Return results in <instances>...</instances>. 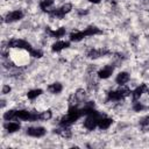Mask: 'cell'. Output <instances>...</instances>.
I'll return each mask as SVG.
<instances>
[{"mask_svg":"<svg viewBox=\"0 0 149 149\" xmlns=\"http://www.w3.org/2000/svg\"><path fill=\"white\" fill-rule=\"evenodd\" d=\"M51 116H52L51 111H45V112H42L41 114H38L40 120H49V119H51Z\"/></svg>","mask_w":149,"mask_h":149,"instance_id":"cell-22","label":"cell"},{"mask_svg":"<svg viewBox=\"0 0 149 149\" xmlns=\"http://www.w3.org/2000/svg\"><path fill=\"white\" fill-rule=\"evenodd\" d=\"M142 126H149V116H146V118H143L142 120H141V122H140Z\"/></svg>","mask_w":149,"mask_h":149,"instance_id":"cell-26","label":"cell"},{"mask_svg":"<svg viewBox=\"0 0 149 149\" xmlns=\"http://www.w3.org/2000/svg\"><path fill=\"white\" fill-rule=\"evenodd\" d=\"M78 13H79L80 15H83V14H87V10H84V12H83V10H78Z\"/></svg>","mask_w":149,"mask_h":149,"instance_id":"cell-29","label":"cell"},{"mask_svg":"<svg viewBox=\"0 0 149 149\" xmlns=\"http://www.w3.org/2000/svg\"><path fill=\"white\" fill-rule=\"evenodd\" d=\"M41 93H42V90L37 88V90H31V91H29V92L27 93V95H28L29 99H35V98H37Z\"/></svg>","mask_w":149,"mask_h":149,"instance_id":"cell-20","label":"cell"},{"mask_svg":"<svg viewBox=\"0 0 149 149\" xmlns=\"http://www.w3.org/2000/svg\"><path fill=\"white\" fill-rule=\"evenodd\" d=\"M69 45H70V43H69V42H65V41H58V42H56V43H54V44H52L51 50H52V51H55V52H58V51H61V50H63V49L68 48Z\"/></svg>","mask_w":149,"mask_h":149,"instance_id":"cell-7","label":"cell"},{"mask_svg":"<svg viewBox=\"0 0 149 149\" xmlns=\"http://www.w3.org/2000/svg\"><path fill=\"white\" fill-rule=\"evenodd\" d=\"M112 123H113V120L109 119V118H104L102 116V118H100L98 120V127L100 129H107Z\"/></svg>","mask_w":149,"mask_h":149,"instance_id":"cell-8","label":"cell"},{"mask_svg":"<svg viewBox=\"0 0 149 149\" xmlns=\"http://www.w3.org/2000/svg\"><path fill=\"white\" fill-rule=\"evenodd\" d=\"M84 34H85V36H92V35L101 34V30L95 26H90L84 30Z\"/></svg>","mask_w":149,"mask_h":149,"instance_id":"cell-11","label":"cell"},{"mask_svg":"<svg viewBox=\"0 0 149 149\" xmlns=\"http://www.w3.org/2000/svg\"><path fill=\"white\" fill-rule=\"evenodd\" d=\"M62 84H59V83H54V84H51V85H49L48 86V91L50 92V93H59L61 91H62Z\"/></svg>","mask_w":149,"mask_h":149,"instance_id":"cell-16","label":"cell"},{"mask_svg":"<svg viewBox=\"0 0 149 149\" xmlns=\"http://www.w3.org/2000/svg\"><path fill=\"white\" fill-rule=\"evenodd\" d=\"M23 16V13L21 10H14V12H10L7 16H6V21L7 22H14V21H19L21 20Z\"/></svg>","mask_w":149,"mask_h":149,"instance_id":"cell-5","label":"cell"},{"mask_svg":"<svg viewBox=\"0 0 149 149\" xmlns=\"http://www.w3.org/2000/svg\"><path fill=\"white\" fill-rule=\"evenodd\" d=\"M81 115H83L81 109H78V108L74 107V106H71V107L69 108L68 114L61 120V125H62V126H69V125L73 123L74 121H77Z\"/></svg>","mask_w":149,"mask_h":149,"instance_id":"cell-1","label":"cell"},{"mask_svg":"<svg viewBox=\"0 0 149 149\" xmlns=\"http://www.w3.org/2000/svg\"><path fill=\"white\" fill-rule=\"evenodd\" d=\"M54 0H40V7L43 9V10H47L48 7H50L52 5Z\"/></svg>","mask_w":149,"mask_h":149,"instance_id":"cell-21","label":"cell"},{"mask_svg":"<svg viewBox=\"0 0 149 149\" xmlns=\"http://www.w3.org/2000/svg\"><path fill=\"white\" fill-rule=\"evenodd\" d=\"M147 90H148L147 85H146V84H141L139 87H136V88L134 90V92H133V99H134V100H137Z\"/></svg>","mask_w":149,"mask_h":149,"instance_id":"cell-6","label":"cell"},{"mask_svg":"<svg viewBox=\"0 0 149 149\" xmlns=\"http://www.w3.org/2000/svg\"><path fill=\"white\" fill-rule=\"evenodd\" d=\"M10 92V87L8 86V85H5L3 87H2V93L3 94H7V93H9Z\"/></svg>","mask_w":149,"mask_h":149,"instance_id":"cell-27","label":"cell"},{"mask_svg":"<svg viewBox=\"0 0 149 149\" xmlns=\"http://www.w3.org/2000/svg\"><path fill=\"white\" fill-rule=\"evenodd\" d=\"M15 118H16V111H14V109H10V111H8L3 114V119L7 120V121H9L12 119H15Z\"/></svg>","mask_w":149,"mask_h":149,"instance_id":"cell-19","label":"cell"},{"mask_svg":"<svg viewBox=\"0 0 149 149\" xmlns=\"http://www.w3.org/2000/svg\"><path fill=\"white\" fill-rule=\"evenodd\" d=\"M84 37H85L84 31H74V33H71V35H70V40L72 42H78V41L83 40Z\"/></svg>","mask_w":149,"mask_h":149,"instance_id":"cell-15","label":"cell"},{"mask_svg":"<svg viewBox=\"0 0 149 149\" xmlns=\"http://www.w3.org/2000/svg\"><path fill=\"white\" fill-rule=\"evenodd\" d=\"M121 99H123L122 98V95L120 94V92L119 91H111L109 93H108V97H107V100H112V101H118V100H121Z\"/></svg>","mask_w":149,"mask_h":149,"instance_id":"cell-13","label":"cell"},{"mask_svg":"<svg viewBox=\"0 0 149 149\" xmlns=\"http://www.w3.org/2000/svg\"><path fill=\"white\" fill-rule=\"evenodd\" d=\"M27 134L33 137H42L45 134V129L43 127H30L27 129Z\"/></svg>","mask_w":149,"mask_h":149,"instance_id":"cell-4","label":"cell"},{"mask_svg":"<svg viewBox=\"0 0 149 149\" xmlns=\"http://www.w3.org/2000/svg\"><path fill=\"white\" fill-rule=\"evenodd\" d=\"M98 118L93 114H88V116L86 118V120L84 121V126L85 128H87L88 130H93L97 126H98Z\"/></svg>","mask_w":149,"mask_h":149,"instance_id":"cell-3","label":"cell"},{"mask_svg":"<svg viewBox=\"0 0 149 149\" xmlns=\"http://www.w3.org/2000/svg\"><path fill=\"white\" fill-rule=\"evenodd\" d=\"M5 128H6L9 133H14V132H16V130L20 129V125L16 123V122H8V123L5 125Z\"/></svg>","mask_w":149,"mask_h":149,"instance_id":"cell-17","label":"cell"},{"mask_svg":"<svg viewBox=\"0 0 149 149\" xmlns=\"http://www.w3.org/2000/svg\"><path fill=\"white\" fill-rule=\"evenodd\" d=\"M50 13V15L52 16V17H57V19H62L65 14H64V12L61 9V8H58V9H54V10H51V12H49Z\"/></svg>","mask_w":149,"mask_h":149,"instance_id":"cell-18","label":"cell"},{"mask_svg":"<svg viewBox=\"0 0 149 149\" xmlns=\"http://www.w3.org/2000/svg\"><path fill=\"white\" fill-rule=\"evenodd\" d=\"M133 108H134V111H135V112H140V111H142V109L144 108V106H143L142 104H140V102H135Z\"/></svg>","mask_w":149,"mask_h":149,"instance_id":"cell-25","label":"cell"},{"mask_svg":"<svg viewBox=\"0 0 149 149\" xmlns=\"http://www.w3.org/2000/svg\"><path fill=\"white\" fill-rule=\"evenodd\" d=\"M8 47H10V48H19V49H24V50H28L29 52L33 50L31 45H30L28 42H26V41H23V40H19V38H15V40H12L10 42H8Z\"/></svg>","mask_w":149,"mask_h":149,"instance_id":"cell-2","label":"cell"},{"mask_svg":"<svg viewBox=\"0 0 149 149\" xmlns=\"http://www.w3.org/2000/svg\"><path fill=\"white\" fill-rule=\"evenodd\" d=\"M47 31H48L52 37H62V36L65 35V29H64V28H58L57 30H50V29L48 28Z\"/></svg>","mask_w":149,"mask_h":149,"instance_id":"cell-14","label":"cell"},{"mask_svg":"<svg viewBox=\"0 0 149 149\" xmlns=\"http://www.w3.org/2000/svg\"><path fill=\"white\" fill-rule=\"evenodd\" d=\"M30 55L33 56V57H37V58H40V57H42V51L41 50H36V49H33L31 51H30Z\"/></svg>","mask_w":149,"mask_h":149,"instance_id":"cell-24","label":"cell"},{"mask_svg":"<svg viewBox=\"0 0 149 149\" xmlns=\"http://www.w3.org/2000/svg\"><path fill=\"white\" fill-rule=\"evenodd\" d=\"M90 2H93V3H99L101 0H88Z\"/></svg>","mask_w":149,"mask_h":149,"instance_id":"cell-28","label":"cell"},{"mask_svg":"<svg viewBox=\"0 0 149 149\" xmlns=\"http://www.w3.org/2000/svg\"><path fill=\"white\" fill-rule=\"evenodd\" d=\"M61 9L64 12V14H68V13L72 9V6H71V3H65V5H63V6L61 7Z\"/></svg>","mask_w":149,"mask_h":149,"instance_id":"cell-23","label":"cell"},{"mask_svg":"<svg viewBox=\"0 0 149 149\" xmlns=\"http://www.w3.org/2000/svg\"><path fill=\"white\" fill-rule=\"evenodd\" d=\"M116 83L120 84V85H125L128 80H129V74L127 72H120L118 76H116Z\"/></svg>","mask_w":149,"mask_h":149,"instance_id":"cell-12","label":"cell"},{"mask_svg":"<svg viewBox=\"0 0 149 149\" xmlns=\"http://www.w3.org/2000/svg\"><path fill=\"white\" fill-rule=\"evenodd\" d=\"M105 54H108V51H107V50H102V49H100V50L91 49V50L87 52V57H88V58H98V57H100V56H102V55H105Z\"/></svg>","mask_w":149,"mask_h":149,"instance_id":"cell-9","label":"cell"},{"mask_svg":"<svg viewBox=\"0 0 149 149\" xmlns=\"http://www.w3.org/2000/svg\"><path fill=\"white\" fill-rule=\"evenodd\" d=\"M112 72H113V66H105L102 70H100L98 72V74H99L100 78L106 79V78H108L112 74Z\"/></svg>","mask_w":149,"mask_h":149,"instance_id":"cell-10","label":"cell"}]
</instances>
